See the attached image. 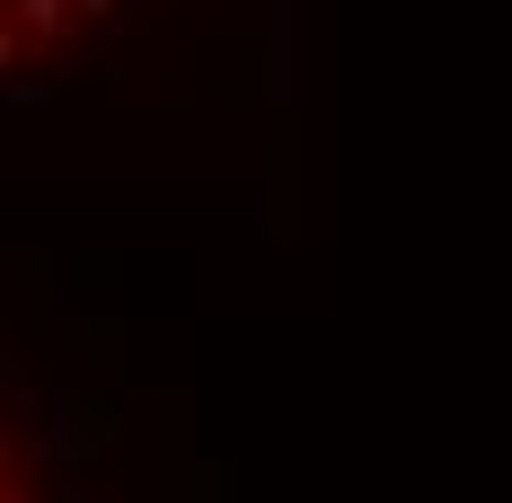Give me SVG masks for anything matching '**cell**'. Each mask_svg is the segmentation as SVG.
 Returning a JSON list of instances; mask_svg holds the SVG:
<instances>
[{
    "label": "cell",
    "instance_id": "1",
    "mask_svg": "<svg viewBox=\"0 0 512 503\" xmlns=\"http://www.w3.org/2000/svg\"><path fill=\"white\" fill-rule=\"evenodd\" d=\"M0 503H36L27 468H18V442H9V424H0Z\"/></svg>",
    "mask_w": 512,
    "mask_h": 503
}]
</instances>
